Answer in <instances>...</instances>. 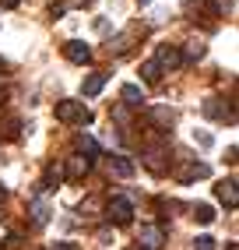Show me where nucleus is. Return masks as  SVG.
Wrapping results in <instances>:
<instances>
[{"mask_svg":"<svg viewBox=\"0 0 239 250\" xmlns=\"http://www.w3.org/2000/svg\"><path fill=\"white\" fill-rule=\"evenodd\" d=\"M102 88H106V74H99V71L81 81V92H84V95H99Z\"/></svg>","mask_w":239,"mask_h":250,"instance_id":"11","label":"nucleus"},{"mask_svg":"<svg viewBox=\"0 0 239 250\" xmlns=\"http://www.w3.org/2000/svg\"><path fill=\"white\" fill-rule=\"evenodd\" d=\"M194 141H197L200 148H211V138H208V134H194Z\"/></svg>","mask_w":239,"mask_h":250,"instance_id":"23","label":"nucleus"},{"mask_svg":"<svg viewBox=\"0 0 239 250\" xmlns=\"http://www.w3.org/2000/svg\"><path fill=\"white\" fill-rule=\"evenodd\" d=\"M81 152H84V159H92V155H99V145H95L92 138L81 134V138H78V155H81Z\"/></svg>","mask_w":239,"mask_h":250,"instance_id":"17","label":"nucleus"},{"mask_svg":"<svg viewBox=\"0 0 239 250\" xmlns=\"http://www.w3.org/2000/svg\"><path fill=\"white\" fill-rule=\"evenodd\" d=\"M0 99H4V95H0Z\"/></svg>","mask_w":239,"mask_h":250,"instance_id":"30","label":"nucleus"},{"mask_svg":"<svg viewBox=\"0 0 239 250\" xmlns=\"http://www.w3.org/2000/svg\"><path fill=\"white\" fill-rule=\"evenodd\" d=\"M88 169H92V159L71 155V159H67V166H63V176H67V180H84V176H88Z\"/></svg>","mask_w":239,"mask_h":250,"instance_id":"5","label":"nucleus"},{"mask_svg":"<svg viewBox=\"0 0 239 250\" xmlns=\"http://www.w3.org/2000/svg\"><path fill=\"white\" fill-rule=\"evenodd\" d=\"M32 222H36V226L49 222V205L46 201H32Z\"/></svg>","mask_w":239,"mask_h":250,"instance_id":"15","label":"nucleus"},{"mask_svg":"<svg viewBox=\"0 0 239 250\" xmlns=\"http://www.w3.org/2000/svg\"><path fill=\"white\" fill-rule=\"evenodd\" d=\"M53 250H78V247H74V243H57Z\"/></svg>","mask_w":239,"mask_h":250,"instance_id":"25","label":"nucleus"},{"mask_svg":"<svg viewBox=\"0 0 239 250\" xmlns=\"http://www.w3.org/2000/svg\"><path fill=\"white\" fill-rule=\"evenodd\" d=\"M4 67H7V63H4V60H0V71H4Z\"/></svg>","mask_w":239,"mask_h":250,"instance_id":"27","label":"nucleus"},{"mask_svg":"<svg viewBox=\"0 0 239 250\" xmlns=\"http://www.w3.org/2000/svg\"><path fill=\"white\" fill-rule=\"evenodd\" d=\"M155 63H159L162 71H165V67H179V63H183V49H179V46H159Z\"/></svg>","mask_w":239,"mask_h":250,"instance_id":"7","label":"nucleus"},{"mask_svg":"<svg viewBox=\"0 0 239 250\" xmlns=\"http://www.w3.org/2000/svg\"><path fill=\"white\" fill-rule=\"evenodd\" d=\"M200 57H204V46H200V42H190V46H186V57H183V60H200Z\"/></svg>","mask_w":239,"mask_h":250,"instance_id":"20","label":"nucleus"},{"mask_svg":"<svg viewBox=\"0 0 239 250\" xmlns=\"http://www.w3.org/2000/svg\"><path fill=\"white\" fill-rule=\"evenodd\" d=\"M204 116H211V120L225 116V109H221V99H208V103H204Z\"/></svg>","mask_w":239,"mask_h":250,"instance_id":"18","label":"nucleus"},{"mask_svg":"<svg viewBox=\"0 0 239 250\" xmlns=\"http://www.w3.org/2000/svg\"><path fill=\"white\" fill-rule=\"evenodd\" d=\"M18 243H21L18 236H7V240H4V247H0V250H18Z\"/></svg>","mask_w":239,"mask_h":250,"instance_id":"22","label":"nucleus"},{"mask_svg":"<svg viewBox=\"0 0 239 250\" xmlns=\"http://www.w3.org/2000/svg\"><path fill=\"white\" fill-rule=\"evenodd\" d=\"M127 46H130V36H116V39L109 42L113 53H127Z\"/></svg>","mask_w":239,"mask_h":250,"instance_id":"19","label":"nucleus"},{"mask_svg":"<svg viewBox=\"0 0 239 250\" xmlns=\"http://www.w3.org/2000/svg\"><path fill=\"white\" fill-rule=\"evenodd\" d=\"M194 219H197L200 226H211V222H215V208H211V205H197V208H194Z\"/></svg>","mask_w":239,"mask_h":250,"instance_id":"16","label":"nucleus"},{"mask_svg":"<svg viewBox=\"0 0 239 250\" xmlns=\"http://www.w3.org/2000/svg\"><path fill=\"white\" fill-rule=\"evenodd\" d=\"M63 57L71 60V63H88L92 60V49L84 46L81 39H71V42H63Z\"/></svg>","mask_w":239,"mask_h":250,"instance_id":"6","label":"nucleus"},{"mask_svg":"<svg viewBox=\"0 0 239 250\" xmlns=\"http://www.w3.org/2000/svg\"><path fill=\"white\" fill-rule=\"evenodd\" d=\"M18 4H21V0H0V7H7V11H11V7H18Z\"/></svg>","mask_w":239,"mask_h":250,"instance_id":"24","label":"nucleus"},{"mask_svg":"<svg viewBox=\"0 0 239 250\" xmlns=\"http://www.w3.org/2000/svg\"><path fill=\"white\" fill-rule=\"evenodd\" d=\"M194 247H197V250H215V240H211V236H197Z\"/></svg>","mask_w":239,"mask_h":250,"instance_id":"21","label":"nucleus"},{"mask_svg":"<svg viewBox=\"0 0 239 250\" xmlns=\"http://www.w3.org/2000/svg\"><path fill=\"white\" fill-rule=\"evenodd\" d=\"M120 99L130 103V106H141V103H144V92H141L138 85H123V88H120Z\"/></svg>","mask_w":239,"mask_h":250,"instance_id":"14","label":"nucleus"},{"mask_svg":"<svg viewBox=\"0 0 239 250\" xmlns=\"http://www.w3.org/2000/svg\"><path fill=\"white\" fill-rule=\"evenodd\" d=\"M144 166H148V169L155 173V176H162V173L169 169V166H165V155L155 152V148H151V152H144Z\"/></svg>","mask_w":239,"mask_h":250,"instance_id":"12","label":"nucleus"},{"mask_svg":"<svg viewBox=\"0 0 239 250\" xmlns=\"http://www.w3.org/2000/svg\"><path fill=\"white\" fill-rule=\"evenodd\" d=\"M138 4H151V0H138Z\"/></svg>","mask_w":239,"mask_h":250,"instance_id":"28","label":"nucleus"},{"mask_svg":"<svg viewBox=\"0 0 239 250\" xmlns=\"http://www.w3.org/2000/svg\"><path fill=\"white\" fill-rule=\"evenodd\" d=\"M141 78L148 81V85H159V81H162V67H159L155 60H144L141 63Z\"/></svg>","mask_w":239,"mask_h":250,"instance_id":"13","label":"nucleus"},{"mask_svg":"<svg viewBox=\"0 0 239 250\" xmlns=\"http://www.w3.org/2000/svg\"><path fill=\"white\" fill-rule=\"evenodd\" d=\"M4 197H7V190H4V183H0V201H4Z\"/></svg>","mask_w":239,"mask_h":250,"instance_id":"26","label":"nucleus"},{"mask_svg":"<svg viewBox=\"0 0 239 250\" xmlns=\"http://www.w3.org/2000/svg\"><path fill=\"white\" fill-rule=\"evenodd\" d=\"M106 215H109V222H116V226H127V222L134 219V205H130V197H109Z\"/></svg>","mask_w":239,"mask_h":250,"instance_id":"2","label":"nucleus"},{"mask_svg":"<svg viewBox=\"0 0 239 250\" xmlns=\"http://www.w3.org/2000/svg\"><path fill=\"white\" fill-rule=\"evenodd\" d=\"M57 120L60 124H92V109L84 103H74V99H60L57 103Z\"/></svg>","mask_w":239,"mask_h":250,"instance_id":"1","label":"nucleus"},{"mask_svg":"<svg viewBox=\"0 0 239 250\" xmlns=\"http://www.w3.org/2000/svg\"><path fill=\"white\" fill-rule=\"evenodd\" d=\"M211 169H208V162H179L176 166V180L183 183H190V180H204Z\"/></svg>","mask_w":239,"mask_h":250,"instance_id":"4","label":"nucleus"},{"mask_svg":"<svg viewBox=\"0 0 239 250\" xmlns=\"http://www.w3.org/2000/svg\"><path fill=\"white\" fill-rule=\"evenodd\" d=\"M109 169H113V176H120V180H130V176H134V162H130L127 155H113V159H109Z\"/></svg>","mask_w":239,"mask_h":250,"instance_id":"9","label":"nucleus"},{"mask_svg":"<svg viewBox=\"0 0 239 250\" xmlns=\"http://www.w3.org/2000/svg\"><path fill=\"white\" fill-rule=\"evenodd\" d=\"M215 194H218V201H221V205H229V208H236V205H239V190H236V180H221L218 187H215Z\"/></svg>","mask_w":239,"mask_h":250,"instance_id":"8","label":"nucleus"},{"mask_svg":"<svg viewBox=\"0 0 239 250\" xmlns=\"http://www.w3.org/2000/svg\"><path fill=\"white\" fill-rule=\"evenodd\" d=\"M130 250H144V247H130Z\"/></svg>","mask_w":239,"mask_h":250,"instance_id":"29","label":"nucleus"},{"mask_svg":"<svg viewBox=\"0 0 239 250\" xmlns=\"http://www.w3.org/2000/svg\"><path fill=\"white\" fill-rule=\"evenodd\" d=\"M162 243H165V229H162V226H141V229H138V247L159 250Z\"/></svg>","mask_w":239,"mask_h":250,"instance_id":"3","label":"nucleus"},{"mask_svg":"<svg viewBox=\"0 0 239 250\" xmlns=\"http://www.w3.org/2000/svg\"><path fill=\"white\" fill-rule=\"evenodd\" d=\"M148 116H151V120H155L162 130H169V127L176 124V113H173V109H165V106H151V109H148Z\"/></svg>","mask_w":239,"mask_h":250,"instance_id":"10","label":"nucleus"}]
</instances>
